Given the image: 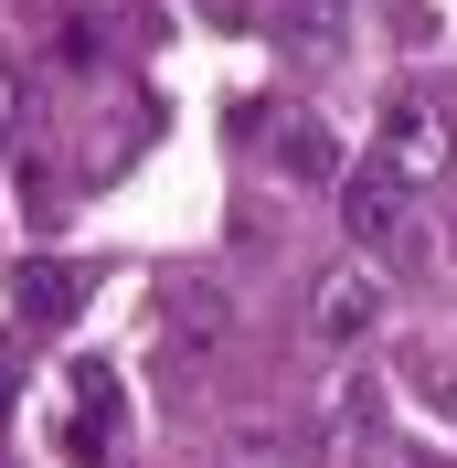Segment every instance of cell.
Instances as JSON below:
<instances>
[{"instance_id":"ba28073f","label":"cell","mask_w":457,"mask_h":468,"mask_svg":"<svg viewBox=\"0 0 457 468\" xmlns=\"http://www.w3.org/2000/svg\"><path fill=\"white\" fill-rule=\"evenodd\" d=\"M107 405H117V373L107 362H75V415H64V447L75 458H107Z\"/></svg>"},{"instance_id":"9c48e42d","label":"cell","mask_w":457,"mask_h":468,"mask_svg":"<svg viewBox=\"0 0 457 468\" xmlns=\"http://www.w3.org/2000/svg\"><path fill=\"white\" fill-rule=\"evenodd\" d=\"M224 468H309V447L287 437L277 415H245V426L224 437Z\"/></svg>"},{"instance_id":"5b68a950","label":"cell","mask_w":457,"mask_h":468,"mask_svg":"<svg viewBox=\"0 0 457 468\" xmlns=\"http://www.w3.org/2000/svg\"><path fill=\"white\" fill-rule=\"evenodd\" d=\"M86 288H96V266L43 256V266H22V277H11V309H22L32 330H54V320H75V309H86Z\"/></svg>"},{"instance_id":"277c9868","label":"cell","mask_w":457,"mask_h":468,"mask_svg":"<svg viewBox=\"0 0 457 468\" xmlns=\"http://www.w3.org/2000/svg\"><path fill=\"white\" fill-rule=\"evenodd\" d=\"M372 149L394 160V171H415V181H436L457 160V139H447V117H436V96H394L383 107V128H372Z\"/></svg>"},{"instance_id":"7a4b0ae2","label":"cell","mask_w":457,"mask_h":468,"mask_svg":"<svg viewBox=\"0 0 457 468\" xmlns=\"http://www.w3.org/2000/svg\"><path fill=\"white\" fill-rule=\"evenodd\" d=\"M266 160H277V181H298V192H341V171H351L341 128L319 107H287L277 128H266Z\"/></svg>"},{"instance_id":"3957f363","label":"cell","mask_w":457,"mask_h":468,"mask_svg":"<svg viewBox=\"0 0 457 468\" xmlns=\"http://www.w3.org/2000/svg\"><path fill=\"white\" fill-rule=\"evenodd\" d=\"M372 330H383V288H372V266H330L309 298V341L319 351H362Z\"/></svg>"},{"instance_id":"52a82bcc","label":"cell","mask_w":457,"mask_h":468,"mask_svg":"<svg viewBox=\"0 0 457 468\" xmlns=\"http://www.w3.org/2000/svg\"><path fill=\"white\" fill-rule=\"evenodd\" d=\"M277 43H287L298 64H341V54H351V0H287Z\"/></svg>"},{"instance_id":"6da1fadb","label":"cell","mask_w":457,"mask_h":468,"mask_svg":"<svg viewBox=\"0 0 457 468\" xmlns=\"http://www.w3.org/2000/svg\"><path fill=\"white\" fill-rule=\"evenodd\" d=\"M415 192H426V181L394 171L383 149L351 160V171H341V224H351V245H404V234H415Z\"/></svg>"},{"instance_id":"8992f818","label":"cell","mask_w":457,"mask_h":468,"mask_svg":"<svg viewBox=\"0 0 457 468\" xmlns=\"http://www.w3.org/2000/svg\"><path fill=\"white\" fill-rule=\"evenodd\" d=\"M330 426H341V458H351V468H394V437H383V394H372L362 373H341V394H330Z\"/></svg>"},{"instance_id":"8fae6325","label":"cell","mask_w":457,"mask_h":468,"mask_svg":"<svg viewBox=\"0 0 457 468\" xmlns=\"http://www.w3.org/2000/svg\"><path fill=\"white\" fill-rule=\"evenodd\" d=\"M22 107H32V96H22V75H11V64H0V149L22 139Z\"/></svg>"},{"instance_id":"30bf717a","label":"cell","mask_w":457,"mask_h":468,"mask_svg":"<svg viewBox=\"0 0 457 468\" xmlns=\"http://www.w3.org/2000/svg\"><path fill=\"white\" fill-rule=\"evenodd\" d=\"M415 383H426V405L457 426V351H426V362H415Z\"/></svg>"}]
</instances>
